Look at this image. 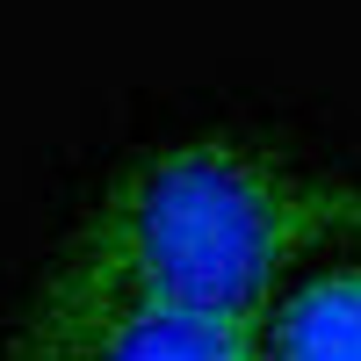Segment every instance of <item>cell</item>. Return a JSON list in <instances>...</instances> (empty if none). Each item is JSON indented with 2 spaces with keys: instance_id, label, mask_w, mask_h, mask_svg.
I'll list each match as a JSON object with an SVG mask.
<instances>
[{
  "instance_id": "obj_2",
  "label": "cell",
  "mask_w": 361,
  "mask_h": 361,
  "mask_svg": "<svg viewBox=\"0 0 361 361\" xmlns=\"http://www.w3.org/2000/svg\"><path fill=\"white\" fill-rule=\"evenodd\" d=\"M8 361H260V347L246 325L173 304L123 267L58 246L29 282Z\"/></svg>"
},
{
  "instance_id": "obj_1",
  "label": "cell",
  "mask_w": 361,
  "mask_h": 361,
  "mask_svg": "<svg viewBox=\"0 0 361 361\" xmlns=\"http://www.w3.org/2000/svg\"><path fill=\"white\" fill-rule=\"evenodd\" d=\"M347 238H361L354 173L253 130H173L102 180L66 246L253 333L260 311Z\"/></svg>"
},
{
  "instance_id": "obj_3",
  "label": "cell",
  "mask_w": 361,
  "mask_h": 361,
  "mask_svg": "<svg viewBox=\"0 0 361 361\" xmlns=\"http://www.w3.org/2000/svg\"><path fill=\"white\" fill-rule=\"evenodd\" d=\"M260 361H361V238L311 260L253 325Z\"/></svg>"
}]
</instances>
